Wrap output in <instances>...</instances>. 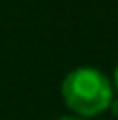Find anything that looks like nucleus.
I'll return each mask as SVG.
<instances>
[{
    "label": "nucleus",
    "instance_id": "nucleus-2",
    "mask_svg": "<svg viewBox=\"0 0 118 120\" xmlns=\"http://www.w3.org/2000/svg\"><path fill=\"white\" fill-rule=\"evenodd\" d=\"M110 110L114 112V116H118V97H114V99H112V105H110Z\"/></svg>",
    "mask_w": 118,
    "mask_h": 120
},
{
    "label": "nucleus",
    "instance_id": "nucleus-1",
    "mask_svg": "<svg viewBox=\"0 0 118 120\" xmlns=\"http://www.w3.org/2000/svg\"><path fill=\"white\" fill-rule=\"evenodd\" d=\"M61 97L76 118L87 120L110 110L114 86L103 72L95 68H76L63 78Z\"/></svg>",
    "mask_w": 118,
    "mask_h": 120
},
{
    "label": "nucleus",
    "instance_id": "nucleus-4",
    "mask_svg": "<svg viewBox=\"0 0 118 120\" xmlns=\"http://www.w3.org/2000/svg\"><path fill=\"white\" fill-rule=\"evenodd\" d=\"M57 120H84V118H76V116H63V118H57Z\"/></svg>",
    "mask_w": 118,
    "mask_h": 120
},
{
    "label": "nucleus",
    "instance_id": "nucleus-3",
    "mask_svg": "<svg viewBox=\"0 0 118 120\" xmlns=\"http://www.w3.org/2000/svg\"><path fill=\"white\" fill-rule=\"evenodd\" d=\"M112 86L118 91V65H116V70H114V82H112Z\"/></svg>",
    "mask_w": 118,
    "mask_h": 120
}]
</instances>
